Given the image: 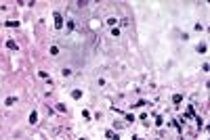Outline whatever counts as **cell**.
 Listing matches in <instances>:
<instances>
[{
	"mask_svg": "<svg viewBox=\"0 0 210 140\" xmlns=\"http://www.w3.org/2000/svg\"><path fill=\"white\" fill-rule=\"evenodd\" d=\"M61 25H63L61 15H59V13H55V27H61Z\"/></svg>",
	"mask_w": 210,
	"mask_h": 140,
	"instance_id": "1",
	"label": "cell"
},
{
	"mask_svg": "<svg viewBox=\"0 0 210 140\" xmlns=\"http://www.w3.org/2000/svg\"><path fill=\"white\" fill-rule=\"evenodd\" d=\"M36 121H38V115H36V113H32V115H30V123H36Z\"/></svg>",
	"mask_w": 210,
	"mask_h": 140,
	"instance_id": "3",
	"label": "cell"
},
{
	"mask_svg": "<svg viewBox=\"0 0 210 140\" xmlns=\"http://www.w3.org/2000/svg\"><path fill=\"white\" fill-rule=\"evenodd\" d=\"M71 96H74V98H80V96H82V92H80V90H74V92H71Z\"/></svg>",
	"mask_w": 210,
	"mask_h": 140,
	"instance_id": "5",
	"label": "cell"
},
{
	"mask_svg": "<svg viewBox=\"0 0 210 140\" xmlns=\"http://www.w3.org/2000/svg\"><path fill=\"white\" fill-rule=\"evenodd\" d=\"M4 25H6V27H17V25H19V23H17V21H6V23H4Z\"/></svg>",
	"mask_w": 210,
	"mask_h": 140,
	"instance_id": "4",
	"label": "cell"
},
{
	"mask_svg": "<svg viewBox=\"0 0 210 140\" xmlns=\"http://www.w3.org/2000/svg\"><path fill=\"white\" fill-rule=\"evenodd\" d=\"M6 46L11 48V50H15V48H17V44H15V42H13V40H8V42H6Z\"/></svg>",
	"mask_w": 210,
	"mask_h": 140,
	"instance_id": "2",
	"label": "cell"
}]
</instances>
